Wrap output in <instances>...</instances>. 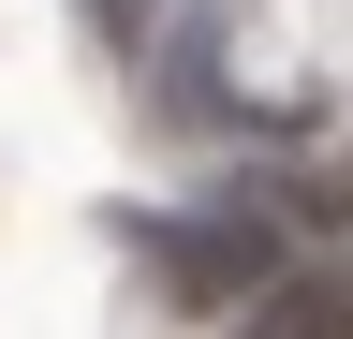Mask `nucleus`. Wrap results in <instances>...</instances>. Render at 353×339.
Returning a JSON list of instances; mask_svg holds the SVG:
<instances>
[{
  "label": "nucleus",
  "mask_w": 353,
  "mask_h": 339,
  "mask_svg": "<svg viewBox=\"0 0 353 339\" xmlns=\"http://www.w3.org/2000/svg\"><path fill=\"white\" fill-rule=\"evenodd\" d=\"M148 266H162L176 310H221V325H236L250 295L294 266V222H280L265 192H236V206H176V222H148Z\"/></svg>",
  "instance_id": "f257e3e1"
},
{
  "label": "nucleus",
  "mask_w": 353,
  "mask_h": 339,
  "mask_svg": "<svg viewBox=\"0 0 353 339\" xmlns=\"http://www.w3.org/2000/svg\"><path fill=\"white\" fill-rule=\"evenodd\" d=\"M236 339H353V266H280L236 310Z\"/></svg>",
  "instance_id": "f03ea898"
},
{
  "label": "nucleus",
  "mask_w": 353,
  "mask_h": 339,
  "mask_svg": "<svg viewBox=\"0 0 353 339\" xmlns=\"http://www.w3.org/2000/svg\"><path fill=\"white\" fill-rule=\"evenodd\" d=\"M88 15H103V30H148V15H162V0H88Z\"/></svg>",
  "instance_id": "7ed1b4c3"
}]
</instances>
